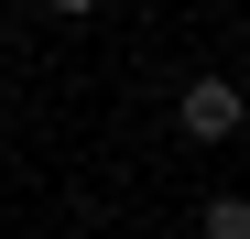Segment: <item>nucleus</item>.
<instances>
[{
    "label": "nucleus",
    "mask_w": 250,
    "mask_h": 239,
    "mask_svg": "<svg viewBox=\"0 0 250 239\" xmlns=\"http://www.w3.org/2000/svg\"><path fill=\"white\" fill-rule=\"evenodd\" d=\"M44 11H65V22H87V11H98V0H44Z\"/></svg>",
    "instance_id": "7ed1b4c3"
},
{
    "label": "nucleus",
    "mask_w": 250,
    "mask_h": 239,
    "mask_svg": "<svg viewBox=\"0 0 250 239\" xmlns=\"http://www.w3.org/2000/svg\"><path fill=\"white\" fill-rule=\"evenodd\" d=\"M207 239H250V196H207Z\"/></svg>",
    "instance_id": "f03ea898"
},
{
    "label": "nucleus",
    "mask_w": 250,
    "mask_h": 239,
    "mask_svg": "<svg viewBox=\"0 0 250 239\" xmlns=\"http://www.w3.org/2000/svg\"><path fill=\"white\" fill-rule=\"evenodd\" d=\"M174 120H185V141H229L239 131V87L229 76H196V87L174 98Z\"/></svg>",
    "instance_id": "f257e3e1"
}]
</instances>
